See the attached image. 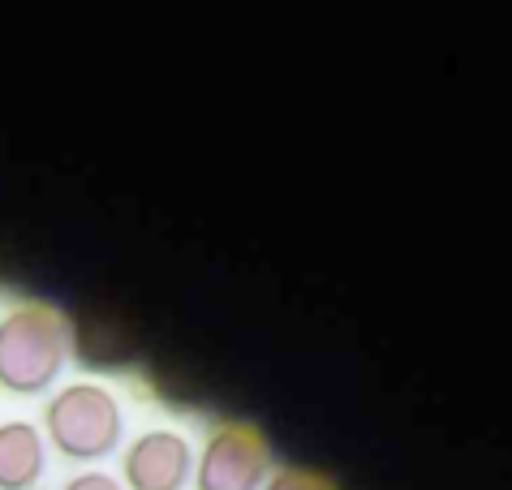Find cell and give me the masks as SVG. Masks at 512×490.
<instances>
[{"instance_id":"277c9868","label":"cell","mask_w":512,"mask_h":490,"mask_svg":"<svg viewBox=\"0 0 512 490\" xmlns=\"http://www.w3.org/2000/svg\"><path fill=\"white\" fill-rule=\"evenodd\" d=\"M194 478V448L177 430H142L121 452L125 490H186Z\"/></svg>"},{"instance_id":"52a82bcc","label":"cell","mask_w":512,"mask_h":490,"mask_svg":"<svg viewBox=\"0 0 512 490\" xmlns=\"http://www.w3.org/2000/svg\"><path fill=\"white\" fill-rule=\"evenodd\" d=\"M61 490H125L112 473H99V469H91V473H78V478H69Z\"/></svg>"},{"instance_id":"3957f363","label":"cell","mask_w":512,"mask_h":490,"mask_svg":"<svg viewBox=\"0 0 512 490\" xmlns=\"http://www.w3.org/2000/svg\"><path fill=\"white\" fill-rule=\"evenodd\" d=\"M272 439L246 417H229L207 430V443L194 460V490H263L272 478Z\"/></svg>"},{"instance_id":"5b68a950","label":"cell","mask_w":512,"mask_h":490,"mask_svg":"<svg viewBox=\"0 0 512 490\" xmlns=\"http://www.w3.org/2000/svg\"><path fill=\"white\" fill-rule=\"evenodd\" d=\"M48 473V443L35 422H0V490H35Z\"/></svg>"},{"instance_id":"6da1fadb","label":"cell","mask_w":512,"mask_h":490,"mask_svg":"<svg viewBox=\"0 0 512 490\" xmlns=\"http://www.w3.org/2000/svg\"><path fill=\"white\" fill-rule=\"evenodd\" d=\"M69 319L48 301H22L0 314V392L44 396L69 362Z\"/></svg>"},{"instance_id":"7a4b0ae2","label":"cell","mask_w":512,"mask_h":490,"mask_svg":"<svg viewBox=\"0 0 512 490\" xmlns=\"http://www.w3.org/2000/svg\"><path fill=\"white\" fill-rule=\"evenodd\" d=\"M48 448H56L74 465H95L121 448L125 417L108 387L99 383H65L48 396L44 426H39Z\"/></svg>"},{"instance_id":"8992f818","label":"cell","mask_w":512,"mask_h":490,"mask_svg":"<svg viewBox=\"0 0 512 490\" xmlns=\"http://www.w3.org/2000/svg\"><path fill=\"white\" fill-rule=\"evenodd\" d=\"M263 490H340V482L315 465H276Z\"/></svg>"}]
</instances>
